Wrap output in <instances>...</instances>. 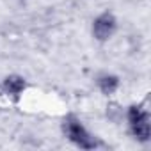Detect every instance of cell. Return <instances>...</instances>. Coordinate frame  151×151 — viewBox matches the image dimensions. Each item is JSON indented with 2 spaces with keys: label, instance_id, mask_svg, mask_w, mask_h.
Listing matches in <instances>:
<instances>
[{
  "label": "cell",
  "instance_id": "1",
  "mask_svg": "<svg viewBox=\"0 0 151 151\" xmlns=\"http://www.w3.org/2000/svg\"><path fill=\"white\" fill-rule=\"evenodd\" d=\"M64 132H66V135H68L75 144L80 146V147H84V149H93V147H96L94 137H93L78 121L68 119L66 124H64Z\"/></svg>",
  "mask_w": 151,
  "mask_h": 151
},
{
  "label": "cell",
  "instance_id": "2",
  "mask_svg": "<svg viewBox=\"0 0 151 151\" xmlns=\"http://www.w3.org/2000/svg\"><path fill=\"white\" fill-rule=\"evenodd\" d=\"M128 121L132 124V132L139 140L149 139V116L140 107H132L128 112Z\"/></svg>",
  "mask_w": 151,
  "mask_h": 151
},
{
  "label": "cell",
  "instance_id": "3",
  "mask_svg": "<svg viewBox=\"0 0 151 151\" xmlns=\"http://www.w3.org/2000/svg\"><path fill=\"white\" fill-rule=\"evenodd\" d=\"M114 29H116V20H114V16H112V14H109V13H105V14L98 16V18L94 20V25H93L94 37H96V39H100V41L109 39V37L112 36Z\"/></svg>",
  "mask_w": 151,
  "mask_h": 151
},
{
  "label": "cell",
  "instance_id": "4",
  "mask_svg": "<svg viewBox=\"0 0 151 151\" xmlns=\"http://www.w3.org/2000/svg\"><path fill=\"white\" fill-rule=\"evenodd\" d=\"M4 89L9 94H20L25 89V80L22 77H7L4 82Z\"/></svg>",
  "mask_w": 151,
  "mask_h": 151
},
{
  "label": "cell",
  "instance_id": "5",
  "mask_svg": "<svg viewBox=\"0 0 151 151\" xmlns=\"http://www.w3.org/2000/svg\"><path fill=\"white\" fill-rule=\"evenodd\" d=\"M98 84H100V89H101L105 94H112V93L117 89L119 80H117V77H114V75H105V77H101V78L98 80Z\"/></svg>",
  "mask_w": 151,
  "mask_h": 151
}]
</instances>
